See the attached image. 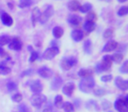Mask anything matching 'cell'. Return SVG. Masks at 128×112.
<instances>
[{
	"label": "cell",
	"instance_id": "1",
	"mask_svg": "<svg viewBox=\"0 0 128 112\" xmlns=\"http://www.w3.org/2000/svg\"><path fill=\"white\" fill-rule=\"evenodd\" d=\"M95 85H96V82L95 79L92 76L87 77V78H82L81 82H79V89L84 93H90V91L93 90Z\"/></svg>",
	"mask_w": 128,
	"mask_h": 112
},
{
	"label": "cell",
	"instance_id": "2",
	"mask_svg": "<svg viewBox=\"0 0 128 112\" xmlns=\"http://www.w3.org/2000/svg\"><path fill=\"white\" fill-rule=\"evenodd\" d=\"M114 108L118 112H128L127 96H119L114 103Z\"/></svg>",
	"mask_w": 128,
	"mask_h": 112
},
{
	"label": "cell",
	"instance_id": "3",
	"mask_svg": "<svg viewBox=\"0 0 128 112\" xmlns=\"http://www.w3.org/2000/svg\"><path fill=\"white\" fill-rule=\"evenodd\" d=\"M31 104L36 108H40L43 104L46 102V96L45 95L39 93V94H34L31 97Z\"/></svg>",
	"mask_w": 128,
	"mask_h": 112
},
{
	"label": "cell",
	"instance_id": "4",
	"mask_svg": "<svg viewBox=\"0 0 128 112\" xmlns=\"http://www.w3.org/2000/svg\"><path fill=\"white\" fill-rule=\"evenodd\" d=\"M77 61L76 58L74 57H64L63 59L60 61V67L63 70L65 71H68L70 70L72 67H74L76 64Z\"/></svg>",
	"mask_w": 128,
	"mask_h": 112
},
{
	"label": "cell",
	"instance_id": "5",
	"mask_svg": "<svg viewBox=\"0 0 128 112\" xmlns=\"http://www.w3.org/2000/svg\"><path fill=\"white\" fill-rule=\"evenodd\" d=\"M59 53H60V50H59L58 46H51L43 53V59L50 61V60L54 59Z\"/></svg>",
	"mask_w": 128,
	"mask_h": 112
},
{
	"label": "cell",
	"instance_id": "6",
	"mask_svg": "<svg viewBox=\"0 0 128 112\" xmlns=\"http://www.w3.org/2000/svg\"><path fill=\"white\" fill-rule=\"evenodd\" d=\"M54 12V11L53 6L48 5V7H46V9L45 10L44 12L40 14V19H39V21L40 22V24H42V25L43 24H46V21L53 16Z\"/></svg>",
	"mask_w": 128,
	"mask_h": 112
},
{
	"label": "cell",
	"instance_id": "7",
	"mask_svg": "<svg viewBox=\"0 0 128 112\" xmlns=\"http://www.w3.org/2000/svg\"><path fill=\"white\" fill-rule=\"evenodd\" d=\"M22 44L21 40H20L18 38L14 37L10 40V42L8 43V47L11 50H14V51H20L22 49Z\"/></svg>",
	"mask_w": 128,
	"mask_h": 112
},
{
	"label": "cell",
	"instance_id": "8",
	"mask_svg": "<svg viewBox=\"0 0 128 112\" xmlns=\"http://www.w3.org/2000/svg\"><path fill=\"white\" fill-rule=\"evenodd\" d=\"M112 56L110 55H104L102 59V62L100 63L102 68H103V71H108L110 70V68H112Z\"/></svg>",
	"mask_w": 128,
	"mask_h": 112
},
{
	"label": "cell",
	"instance_id": "9",
	"mask_svg": "<svg viewBox=\"0 0 128 112\" xmlns=\"http://www.w3.org/2000/svg\"><path fill=\"white\" fill-rule=\"evenodd\" d=\"M115 85L118 89L126 91V90H127V89H128V81L124 80V79L121 78V77L118 76V77H116V79H115Z\"/></svg>",
	"mask_w": 128,
	"mask_h": 112
},
{
	"label": "cell",
	"instance_id": "10",
	"mask_svg": "<svg viewBox=\"0 0 128 112\" xmlns=\"http://www.w3.org/2000/svg\"><path fill=\"white\" fill-rule=\"evenodd\" d=\"M30 89H31V90L32 91V93H34V94H39L43 89L42 83H41L40 80H34L31 82Z\"/></svg>",
	"mask_w": 128,
	"mask_h": 112
},
{
	"label": "cell",
	"instance_id": "11",
	"mask_svg": "<svg viewBox=\"0 0 128 112\" xmlns=\"http://www.w3.org/2000/svg\"><path fill=\"white\" fill-rule=\"evenodd\" d=\"M38 74H39L40 76L42 77V78L48 79L53 75V72H52V70L50 69L49 68H48V67H46V66H43L38 69Z\"/></svg>",
	"mask_w": 128,
	"mask_h": 112
},
{
	"label": "cell",
	"instance_id": "12",
	"mask_svg": "<svg viewBox=\"0 0 128 112\" xmlns=\"http://www.w3.org/2000/svg\"><path fill=\"white\" fill-rule=\"evenodd\" d=\"M74 90H75V84L73 82H67L62 87V92L67 96H71Z\"/></svg>",
	"mask_w": 128,
	"mask_h": 112
},
{
	"label": "cell",
	"instance_id": "13",
	"mask_svg": "<svg viewBox=\"0 0 128 112\" xmlns=\"http://www.w3.org/2000/svg\"><path fill=\"white\" fill-rule=\"evenodd\" d=\"M68 21L71 26L75 27V28H77V27L80 25V23H81V21H82V18L75 14L70 15L68 18Z\"/></svg>",
	"mask_w": 128,
	"mask_h": 112
},
{
	"label": "cell",
	"instance_id": "14",
	"mask_svg": "<svg viewBox=\"0 0 128 112\" xmlns=\"http://www.w3.org/2000/svg\"><path fill=\"white\" fill-rule=\"evenodd\" d=\"M84 37V32L80 29H75L71 32V38L73 39L74 41L76 42H79L81 41Z\"/></svg>",
	"mask_w": 128,
	"mask_h": 112
},
{
	"label": "cell",
	"instance_id": "15",
	"mask_svg": "<svg viewBox=\"0 0 128 112\" xmlns=\"http://www.w3.org/2000/svg\"><path fill=\"white\" fill-rule=\"evenodd\" d=\"M0 18H1V21L6 26H11L13 24V19L11 16H10L8 13L6 12H3L1 13V16H0Z\"/></svg>",
	"mask_w": 128,
	"mask_h": 112
},
{
	"label": "cell",
	"instance_id": "16",
	"mask_svg": "<svg viewBox=\"0 0 128 112\" xmlns=\"http://www.w3.org/2000/svg\"><path fill=\"white\" fill-rule=\"evenodd\" d=\"M118 46V44L117 41L110 40V41L107 42L106 44L104 45V48H103V51L104 52H112V51H114V50L117 49Z\"/></svg>",
	"mask_w": 128,
	"mask_h": 112
},
{
	"label": "cell",
	"instance_id": "17",
	"mask_svg": "<svg viewBox=\"0 0 128 112\" xmlns=\"http://www.w3.org/2000/svg\"><path fill=\"white\" fill-rule=\"evenodd\" d=\"M62 82H63V81H62V77L56 76V77H54V79L53 81H52L51 86H50V87H51V89H53V90H54V91L58 90V89L62 87Z\"/></svg>",
	"mask_w": 128,
	"mask_h": 112
},
{
	"label": "cell",
	"instance_id": "18",
	"mask_svg": "<svg viewBox=\"0 0 128 112\" xmlns=\"http://www.w3.org/2000/svg\"><path fill=\"white\" fill-rule=\"evenodd\" d=\"M68 7L71 11H78L81 8V4L77 0H72L68 4Z\"/></svg>",
	"mask_w": 128,
	"mask_h": 112
},
{
	"label": "cell",
	"instance_id": "19",
	"mask_svg": "<svg viewBox=\"0 0 128 112\" xmlns=\"http://www.w3.org/2000/svg\"><path fill=\"white\" fill-rule=\"evenodd\" d=\"M40 14H41V12L39 8H37V7L34 8V10H32V25H34V26L35 25L36 22L39 21Z\"/></svg>",
	"mask_w": 128,
	"mask_h": 112
},
{
	"label": "cell",
	"instance_id": "20",
	"mask_svg": "<svg viewBox=\"0 0 128 112\" xmlns=\"http://www.w3.org/2000/svg\"><path fill=\"white\" fill-rule=\"evenodd\" d=\"M93 75V71L91 69H88V68H82L78 71V75L82 78H87V77H90Z\"/></svg>",
	"mask_w": 128,
	"mask_h": 112
},
{
	"label": "cell",
	"instance_id": "21",
	"mask_svg": "<svg viewBox=\"0 0 128 112\" xmlns=\"http://www.w3.org/2000/svg\"><path fill=\"white\" fill-rule=\"evenodd\" d=\"M53 32V35L55 39H60V38H62V35H63L64 31L60 26H55L53 28V32Z\"/></svg>",
	"mask_w": 128,
	"mask_h": 112
},
{
	"label": "cell",
	"instance_id": "22",
	"mask_svg": "<svg viewBox=\"0 0 128 112\" xmlns=\"http://www.w3.org/2000/svg\"><path fill=\"white\" fill-rule=\"evenodd\" d=\"M62 107L65 112H74V110H75L74 104L72 103H70V102H65L64 103H62Z\"/></svg>",
	"mask_w": 128,
	"mask_h": 112
},
{
	"label": "cell",
	"instance_id": "23",
	"mask_svg": "<svg viewBox=\"0 0 128 112\" xmlns=\"http://www.w3.org/2000/svg\"><path fill=\"white\" fill-rule=\"evenodd\" d=\"M94 29H95V23L87 21V20L84 22V31H86L87 32H92Z\"/></svg>",
	"mask_w": 128,
	"mask_h": 112
},
{
	"label": "cell",
	"instance_id": "24",
	"mask_svg": "<svg viewBox=\"0 0 128 112\" xmlns=\"http://www.w3.org/2000/svg\"><path fill=\"white\" fill-rule=\"evenodd\" d=\"M11 73V68L6 65V63L3 62L0 64V75H6Z\"/></svg>",
	"mask_w": 128,
	"mask_h": 112
},
{
	"label": "cell",
	"instance_id": "25",
	"mask_svg": "<svg viewBox=\"0 0 128 112\" xmlns=\"http://www.w3.org/2000/svg\"><path fill=\"white\" fill-rule=\"evenodd\" d=\"M112 56V61H114L115 63H120L121 61H123V59H124V56H123L122 53H114L113 55H110Z\"/></svg>",
	"mask_w": 128,
	"mask_h": 112
},
{
	"label": "cell",
	"instance_id": "26",
	"mask_svg": "<svg viewBox=\"0 0 128 112\" xmlns=\"http://www.w3.org/2000/svg\"><path fill=\"white\" fill-rule=\"evenodd\" d=\"M91 46H92V44H91L90 39H86L84 43V52L86 53H91Z\"/></svg>",
	"mask_w": 128,
	"mask_h": 112
},
{
	"label": "cell",
	"instance_id": "27",
	"mask_svg": "<svg viewBox=\"0 0 128 112\" xmlns=\"http://www.w3.org/2000/svg\"><path fill=\"white\" fill-rule=\"evenodd\" d=\"M32 4V0H20L18 7L20 8H26Z\"/></svg>",
	"mask_w": 128,
	"mask_h": 112
},
{
	"label": "cell",
	"instance_id": "28",
	"mask_svg": "<svg viewBox=\"0 0 128 112\" xmlns=\"http://www.w3.org/2000/svg\"><path fill=\"white\" fill-rule=\"evenodd\" d=\"M6 87H7V89L9 92H12V91H15L18 89V85H17V83L12 82V81L8 82L7 84H6Z\"/></svg>",
	"mask_w": 128,
	"mask_h": 112
},
{
	"label": "cell",
	"instance_id": "29",
	"mask_svg": "<svg viewBox=\"0 0 128 112\" xmlns=\"http://www.w3.org/2000/svg\"><path fill=\"white\" fill-rule=\"evenodd\" d=\"M91 9H92V5H91L90 3H86L84 5H81V8L79 11L82 13H87V12H89V11H90Z\"/></svg>",
	"mask_w": 128,
	"mask_h": 112
},
{
	"label": "cell",
	"instance_id": "30",
	"mask_svg": "<svg viewBox=\"0 0 128 112\" xmlns=\"http://www.w3.org/2000/svg\"><path fill=\"white\" fill-rule=\"evenodd\" d=\"M11 40V38L7 35H1L0 36V46L7 45Z\"/></svg>",
	"mask_w": 128,
	"mask_h": 112
},
{
	"label": "cell",
	"instance_id": "31",
	"mask_svg": "<svg viewBox=\"0 0 128 112\" xmlns=\"http://www.w3.org/2000/svg\"><path fill=\"white\" fill-rule=\"evenodd\" d=\"M96 14L93 11H89V13L87 14V17H86V19L87 21H90V22H93L95 23V21L96 20Z\"/></svg>",
	"mask_w": 128,
	"mask_h": 112
},
{
	"label": "cell",
	"instance_id": "32",
	"mask_svg": "<svg viewBox=\"0 0 128 112\" xmlns=\"http://www.w3.org/2000/svg\"><path fill=\"white\" fill-rule=\"evenodd\" d=\"M63 103V100H62V96L60 95H57L54 97V105L58 108H60Z\"/></svg>",
	"mask_w": 128,
	"mask_h": 112
},
{
	"label": "cell",
	"instance_id": "33",
	"mask_svg": "<svg viewBox=\"0 0 128 112\" xmlns=\"http://www.w3.org/2000/svg\"><path fill=\"white\" fill-rule=\"evenodd\" d=\"M128 13V8L127 6H122L120 9L118 11V15L119 17H123V16H126V14Z\"/></svg>",
	"mask_w": 128,
	"mask_h": 112
},
{
	"label": "cell",
	"instance_id": "34",
	"mask_svg": "<svg viewBox=\"0 0 128 112\" xmlns=\"http://www.w3.org/2000/svg\"><path fill=\"white\" fill-rule=\"evenodd\" d=\"M119 72L122 74H127L128 73V61H124L121 68H119Z\"/></svg>",
	"mask_w": 128,
	"mask_h": 112
},
{
	"label": "cell",
	"instance_id": "35",
	"mask_svg": "<svg viewBox=\"0 0 128 112\" xmlns=\"http://www.w3.org/2000/svg\"><path fill=\"white\" fill-rule=\"evenodd\" d=\"M22 95L21 94H18V93H17V94L13 95L12 96V100L14 103H20V102L22 101Z\"/></svg>",
	"mask_w": 128,
	"mask_h": 112
},
{
	"label": "cell",
	"instance_id": "36",
	"mask_svg": "<svg viewBox=\"0 0 128 112\" xmlns=\"http://www.w3.org/2000/svg\"><path fill=\"white\" fill-rule=\"evenodd\" d=\"M38 59H39V54H38V53L35 51H32V53H31L29 61H30V62H34V61Z\"/></svg>",
	"mask_w": 128,
	"mask_h": 112
},
{
	"label": "cell",
	"instance_id": "37",
	"mask_svg": "<svg viewBox=\"0 0 128 112\" xmlns=\"http://www.w3.org/2000/svg\"><path fill=\"white\" fill-rule=\"evenodd\" d=\"M18 110L20 112H31V110L26 104H20L18 106Z\"/></svg>",
	"mask_w": 128,
	"mask_h": 112
},
{
	"label": "cell",
	"instance_id": "38",
	"mask_svg": "<svg viewBox=\"0 0 128 112\" xmlns=\"http://www.w3.org/2000/svg\"><path fill=\"white\" fill-rule=\"evenodd\" d=\"M106 94V91L104 89H98L96 90H94V95L96 96H103Z\"/></svg>",
	"mask_w": 128,
	"mask_h": 112
},
{
	"label": "cell",
	"instance_id": "39",
	"mask_svg": "<svg viewBox=\"0 0 128 112\" xmlns=\"http://www.w3.org/2000/svg\"><path fill=\"white\" fill-rule=\"evenodd\" d=\"M113 35V30L112 29H107L104 32V39H110Z\"/></svg>",
	"mask_w": 128,
	"mask_h": 112
},
{
	"label": "cell",
	"instance_id": "40",
	"mask_svg": "<svg viewBox=\"0 0 128 112\" xmlns=\"http://www.w3.org/2000/svg\"><path fill=\"white\" fill-rule=\"evenodd\" d=\"M112 75H104L101 77V81L103 82H110L112 80Z\"/></svg>",
	"mask_w": 128,
	"mask_h": 112
},
{
	"label": "cell",
	"instance_id": "41",
	"mask_svg": "<svg viewBox=\"0 0 128 112\" xmlns=\"http://www.w3.org/2000/svg\"><path fill=\"white\" fill-rule=\"evenodd\" d=\"M6 56H8L7 53L4 51L2 47H0V57H6Z\"/></svg>",
	"mask_w": 128,
	"mask_h": 112
},
{
	"label": "cell",
	"instance_id": "42",
	"mask_svg": "<svg viewBox=\"0 0 128 112\" xmlns=\"http://www.w3.org/2000/svg\"><path fill=\"white\" fill-rule=\"evenodd\" d=\"M96 72H98V74H99V73H102V72H104V71H103V68H102L101 65H100V63H99V64H98V65L96 66Z\"/></svg>",
	"mask_w": 128,
	"mask_h": 112
},
{
	"label": "cell",
	"instance_id": "43",
	"mask_svg": "<svg viewBox=\"0 0 128 112\" xmlns=\"http://www.w3.org/2000/svg\"><path fill=\"white\" fill-rule=\"evenodd\" d=\"M103 104H104V110H107V109H109L110 108V103L109 102H106V101H104L103 103Z\"/></svg>",
	"mask_w": 128,
	"mask_h": 112
},
{
	"label": "cell",
	"instance_id": "44",
	"mask_svg": "<svg viewBox=\"0 0 128 112\" xmlns=\"http://www.w3.org/2000/svg\"><path fill=\"white\" fill-rule=\"evenodd\" d=\"M32 69H28V70H26L24 73H22V75H32Z\"/></svg>",
	"mask_w": 128,
	"mask_h": 112
},
{
	"label": "cell",
	"instance_id": "45",
	"mask_svg": "<svg viewBox=\"0 0 128 112\" xmlns=\"http://www.w3.org/2000/svg\"><path fill=\"white\" fill-rule=\"evenodd\" d=\"M52 110V108H50V107H46V108L43 110V112H51Z\"/></svg>",
	"mask_w": 128,
	"mask_h": 112
},
{
	"label": "cell",
	"instance_id": "46",
	"mask_svg": "<svg viewBox=\"0 0 128 112\" xmlns=\"http://www.w3.org/2000/svg\"><path fill=\"white\" fill-rule=\"evenodd\" d=\"M8 6H10V8H11V9H12V8H13V5L11 4V3H8Z\"/></svg>",
	"mask_w": 128,
	"mask_h": 112
},
{
	"label": "cell",
	"instance_id": "47",
	"mask_svg": "<svg viewBox=\"0 0 128 112\" xmlns=\"http://www.w3.org/2000/svg\"><path fill=\"white\" fill-rule=\"evenodd\" d=\"M118 2H120V3H124V2H126L127 0H118Z\"/></svg>",
	"mask_w": 128,
	"mask_h": 112
},
{
	"label": "cell",
	"instance_id": "48",
	"mask_svg": "<svg viewBox=\"0 0 128 112\" xmlns=\"http://www.w3.org/2000/svg\"><path fill=\"white\" fill-rule=\"evenodd\" d=\"M108 112H112V111H108Z\"/></svg>",
	"mask_w": 128,
	"mask_h": 112
}]
</instances>
